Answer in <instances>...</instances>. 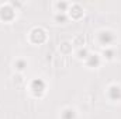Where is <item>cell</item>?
<instances>
[{
	"mask_svg": "<svg viewBox=\"0 0 121 119\" xmlns=\"http://www.w3.org/2000/svg\"><path fill=\"white\" fill-rule=\"evenodd\" d=\"M113 39H114V36H113V34L108 32V31H104V32L100 34V42H101L103 45H108L110 42H113Z\"/></svg>",
	"mask_w": 121,
	"mask_h": 119,
	"instance_id": "cell-1",
	"label": "cell"
},
{
	"mask_svg": "<svg viewBox=\"0 0 121 119\" xmlns=\"http://www.w3.org/2000/svg\"><path fill=\"white\" fill-rule=\"evenodd\" d=\"M44 88H45V84H44L42 80L38 79V80H34V81H32V90H34V91H39V92H42Z\"/></svg>",
	"mask_w": 121,
	"mask_h": 119,
	"instance_id": "cell-2",
	"label": "cell"
},
{
	"mask_svg": "<svg viewBox=\"0 0 121 119\" xmlns=\"http://www.w3.org/2000/svg\"><path fill=\"white\" fill-rule=\"evenodd\" d=\"M110 97H111L113 99H118V98H121V88L120 87L113 86V87L110 88Z\"/></svg>",
	"mask_w": 121,
	"mask_h": 119,
	"instance_id": "cell-3",
	"label": "cell"
},
{
	"mask_svg": "<svg viewBox=\"0 0 121 119\" xmlns=\"http://www.w3.org/2000/svg\"><path fill=\"white\" fill-rule=\"evenodd\" d=\"M73 116H75V111L73 109L63 111V119H73Z\"/></svg>",
	"mask_w": 121,
	"mask_h": 119,
	"instance_id": "cell-4",
	"label": "cell"
},
{
	"mask_svg": "<svg viewBox=\"0 0 121 119\" xmlns=\"http://www.w3.org/2000/svg\"><path fill=\"white\" fill-rule=\"evenodd\" d=\"M16 66H17V69H20V70H23V69L26 67V62H24V60H18V62L16 63Z\"/></svg>",
	"mask_w": 121,
	"mask_h": 119,
	"instance_id": "cell-5",
	"label": "cell"
},
{
	"mask_svg": "<svg viewBox=\"0 0 121 119\" xmlns=\"http://www.w3.org/2000/svg\"><path fill=\"white\" fill-rule=\"evenodd\" d=\"M56 20H58V21H60V20H62V21H65V16H58V17H56Z\"/></svg>",
	"mask_w": 121,
	"mask_h": 119,
	"instance_id": "cell-6",
	"label": "cell"
}]
</instances>
